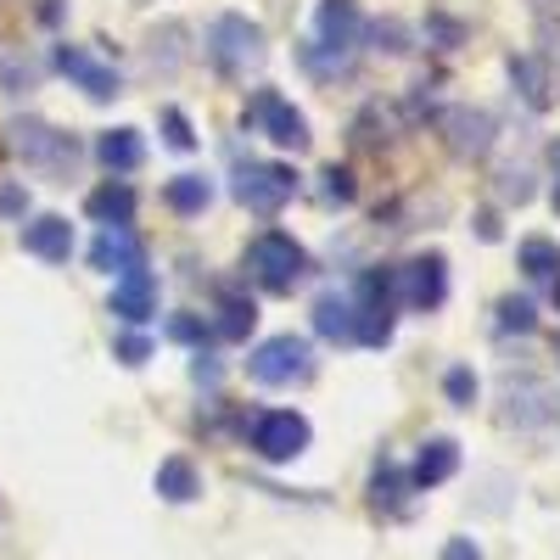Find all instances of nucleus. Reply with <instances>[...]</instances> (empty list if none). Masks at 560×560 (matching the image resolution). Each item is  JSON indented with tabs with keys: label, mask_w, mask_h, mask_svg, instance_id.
<instances>
[{
	"label": "nucleus",
	"mask_w": 560,
	"mask_h": 560,
	"mask_svg": "<svg viewBox=\"0 0 560 560\" xmlns=\"http://www.w3.org/2000/svg\"><path fill=\"white\" fill-rule=\"evenodd\" d=\"M393 325H398V269H364L353 298V342L387 348Z\"/></svg>",
	"instance_id": "obj_1"
},
{
	"label": "nucleus",
	"mask_w": 560,
	"mask_h": 560,
	"mask_svg": "<svg viewBox=\"0 0 560 560\" xmlns=\"http://www.w3.org/2000/svg\"><path fill=\"white\" fill-rule=\"evenodd\" d=\"M247 269H253V280H258L264 292L287 298L298 280L308 275V253L287 236V230H264V236L247 247Z\"/></svg>",
	"instance_id": "obj_2"
},
{
	"label": "nucleus",
	"mask_w": 560,
	"mask_h": 560,
	"mask_svg": "<svg viewBox=\"0 0 560 560\" xmlns=\"http://www.w3.org/2000/svg\"><path fill=\"white\" fill-rule=\"evenodd\" d=\"M208 57H213V68L219 73H247V68H258L264 57H269V45H264V28L253 23V18H242V12H224L219 23H213V34H208Z\"/></svg>",
	"instance_id": "obj_3"
},
{
	"label": "nucleus",
	"mask_w": 560,
	"mask_h": 560,
	"mask_svg": "<svg viewBox=\"0 0 560 560\" xmlns=\"http://www.w3.org/2000/svg\"><path fill=\"white\" fill-rule=\"evenodd\" d=\"M314 370V353H308V342L303 337H269V342H258L253 348V359H247V376L258 382V387H292V382H303Z\"/></svg>",
	"instance_id": "obj_4"
},
{
	"label": "nucleus",
	"mask_w": 560,
	"mask_h": 560,
	"mask_svg": "<svg viewBox=\"0 0 560 560\" xmlns=\"http://www.w3.org/2000/svg\"><path fill=\"white\" fill-rule=\"evenodd\" d=\"M298 197V174L287 168V163H242L236 168V202L247 208V213H280Z\"/></svg>",
	"instance_id": "obj_5"
},
{
	"label": "nucleus",
	"mask_w": 560,
	"mask_h": 560,
	"mask_svg": "<svg viewBox=\"0 0 560 560\" xmlns=\"http://www.w3.org/2000/svg\"><path fill=\"white\" fill-rule=\"evenodd\" d=\"M308 438H314V427H308V415H298V409H269V415L253 420V454L269 459V465L298 459L308 448Z\"/></svg>",
	"instance_id": "obj_6"
},
{
	"label": "nucleus",
	"mask_w": 560,
	"mask_h": 560,
	"mask_svg": "<svg viewBox=\"0 0 560 560\" xmlns=\"http://www.w3.org/2000/svg\"><path fill=\"white\" fill-rule=\"evenodd\" d=\"M7 152L23 158V163H39V168H62V163H73V140L57 135L51 124H39V118H12L7 124Z\"/></svg>",
	"instance_id": "obj_7"
},
{
	"label": "nucleus",
	"mask_w": 560,
	"mask_h": 560,
	"mask_svg": "<svg viewBox=\"0 0 560 560\" xmlns=\"http://www.w3.org/2000/svg\"><path fill=\"white\" fill-rule=\"evenodd\" d=\"M247 118L275 140V147H292V152H303L308 147V118L287 102V96H275V90H253V102H247Z\"/></svg>",
	"instance_id": "obj_8"
},
{
	"label": "nucleus",
	"mask_w": 560,
	"mask_h": 560,
	"mask_svg": "<svg viewBox=\"0 0 560 560\" xmlns=\"http://www.w3.org/2000/svg\"><path fill=\"white\" fill-rule=\"evenodd\" d=\"M443 298H448V258L443 253H420L398 269V303L432 314Z\"/></svg>",
	"instance_id": "obj_9"
},
{
	"label": "nucleus",
	"mask_w": 560,
	"mask_h": 560,
	"mask_svg": "<svg viewBox=\"0 0 560 560\" xmlns=\"http://www.w3.org/2000/svg\"><path fill=\"white\" fill-rule=\"evenodd\" d=\"M57 68L84 90L90 102H113V96H124V79H118V68H102L90 51H79V45H57Z\"/></svg>",
	"instance_id": "obj_10"
},
{
	"label": "nucleus",
	"mask_w": 560,
	"mask_h": 560,
	"mask_svg": "<svg viewBox=\"0 0 560 560\" xmlns=\"http://www.w3.org/2000/svg\"><path fill=\"white\" fill-rule=\"evenodd\" d=\"M113 314L124 319V325H147L152 314H158V275L140 264V269H124L118 280H113Z\"/></svg>",
	"instance_id": "obj_11"
},
{
	"label": "nucleus",
	"mask_w": 560,
	"mask_h": 560,
	"mask_svg": "<svg viewBox=\"0 0 560 560\" xmlns=\"http://www.w3.org/2000/svg\"><path fill=\"white\" fill-rule=\"evenodd\" d=\"M443 135H448V152L454 158H488L493 147V118L482 107H448L443 113Z\"/></svg>",
	"instance_id": "obj_12"
},
{
	"label": "nucleus",
	"mask_w": 560,
	"mask_h": 560,
	"mask_svg": "<svg viewBox=\"0 0 560 560\" xmlns=\"http://www.w3.org/2000/svg\"><path fill=\"white\" fill-rule=\"evenodd\" d=\"M147 264V247L129 224H102V236L90 242V269H107V275H124V269H140Z\"/></svg>",
	"instance_id": "obj_13"
},
{
	"label": "nucleus",
	"mask_w": 560,
	"mask_h": 560,
	"mask_svg": "<svg viewBox=\"0 0 560 560\" xmlns=\"http://www.w3.org/2000/svg\"><path fill=\"white\" fill-rule=\"evenodd\" d=\"M314 34L325 51H353L359 34H364V18L353 0H319V12H314Z\"/></svg>",
	"instance_id": "obj_14"
},
{
	"label": "nucleus",
	"mask_w": 560,
	"mask_h": 560,
	"mask_svg": "<svg viewBox=\"0 0 560 560\" xmlns=\"http://www.w3.org/2000/svg\"><path fill=\"white\" fill-rule=\"evenodd\" d=\"M23 253L45 258V264H68L73 258V224L62 213H39L23 224Z\"/></svg>",
	"instance_id": "obj_15"
},
{
	"label": "nucleus",
	"mask_w": 560,
	"mask_h": 560,
	"mask_svg": "<svg viewBox=\"0 0 560 560\" xmlns=\"http://www.w3.org/2000/svg\"><path fill=\"white\" fill-rule=\"evenodd\" d=\"M459 471V443L454 438H432V443H420L415 454V471H409V488H438Z\"/></svg>",
	"instance_id": "obj_16"
},
{
	"label": "nucleus",
	"mask_w": 560,
	"mask_h": 560,
	"mask_svg": "<svg viewBox=\"0 0 560 560\" xmlns=\"http://www.w3.org/2000/svg\"><path fill=\"white\" fill-rule=\"evenodd\" d=\"M152 488H158V499H168V504H191V499L202 493V477H197V465L185 459V454H168V459L158 465Z\"/></svg>",
	"instance_id": "obj_17"
},
{
	"label": "nucleus",
	"mask_w": 560,
	"mask_h": 560,
	"mask_svg": "<svg viewBox=\"0 0 560 560\" xmlns=\"http://www.w3.org/2000/svg\"><path fill=\"white\" fill-rule=\"evenodd\" d=\"M140 158H147V147H140V129H107L102 140H96V163L107 168V174H129V168H140Z\"/></svg>",
	"instance_id": "obj_18"
},
{
	"label": "nucleus",
	"mask_w": 560,
	"mask_h": 560,
	"mask_svg": "<svg viewBox=\"0 0 560 560\" xmlns=\"http://www.w3.org/2000/svg\"><path fill=\"white\" fill-rule=\"evenodd\" d=\"M84 213L96 219V224H135V191H129L124 179H107L102 191L84 197Z\"/></svg>",
	"instance_id": "obj_19"
},
{
	"label": "nucleus",
	"mask_w": 560,
	"mask_h": 560,
	"mask_svg": "<svg viewBox=\"0 0 560 560\" xmlns=\"http://www.w3.org/2000/svg\"><path fill=\"white\" fill-rule=\"evenodd\" d=\"M163 202H168L179 219H197V213H208V202H213V179H202V174H174V179L163 185Z\"/></svg>",
	"instance_id": "obj_20"
},
{
	"label": "nucleus",
	"mask_w": 560,
	"mask_h": 560,
	"mask_svg": "<svg viewBox=\"0 0 560 560\" xmlns=\"http://www.w3.org/2000/svg\"><path fill=\"white\" fill-rule=\"evenodd\" d=\"M253 325H258V303H253V298L219 292V325H213V337H224V342H247Z\"/></svg>",
	"instance_id": "obj_21"
},
{
	"label": "nucleus",
	"mask_w": 560,
	"mask_h": 560,
	"mask_svg": "<svg viewBox=\"0 0 560 560\" xmlns=\"http://www.w3.org/2000/svg\"><path fill=\"white\" fill-rule=\"evenodd\" d=\"M314 331L325 342H353V298H337V292H325L314 303Z\"/></svg>",
	"instance_id": "obj_22"
},
{
	"label": "nucleus",
	"mask_w": 560,
	"mask_h": 560,
	"mask_svg": "<svg viewBox=\"0 0 560 560\" xmlns=\"http://www.w3.org/2000/svg\"><path fill=\"white\" fill-rule=\"evenodd\" d=\"M404 488H409V477L398 471L393 459H382V465H376V477H370V504H376V510H398Z\"/></svg>",
	"instance_id": "obj_23"
},
{
	"label": "nucleus",
	"mask_w": 560,
	"mask_h": 560,
	"mask_svg": "<svg viewBox=\"0 0 560 560\" xmlns=\"http://www.w3.org/2000/svg\"><path fill=\"white\" fill-rule=\"evenodd\" d=\"M555 269H560V247H555V242H544V236H527V242H522V275L549 280Z\"/></svg>",
	"instance_id": "obj_24"
},
{
	"label": "nucleus",
	"mask_w": 560,
	"mask_h": 560,
	"mask_svg": "<svg viewBox=\"0 0 560 560\" xmlns=\"http://www.w3.org/2000/svg\"><path fill=\"white\" fill-rule=\"evenodd\" d=\"M510 79L522 84V96H527L533 107H544V102H549V84H544V68H538L533 57H510Z\"/></svg>",
	"instance_id": "obj_25"
},
{
	"label": "nucleus",
	"mask_w": 560,
	"mask_h": 560,
	"mask_svg": "<svg viewBox=\"0 0 560 560\" xmlns=\"http://www.w3.org/2000/svg\"><path fill=\"white\" fill-rule=\"evenodd\" d=\"M443 393H448V404H454V409H471L482 387H477V376H471V370H465V364H454L448 376H443Z\"/></svg>",
	"instance_id": "obj_26"
},
{
	"label": "nucleus",
	"mask_w": 560,
	"mask_h": 560,
	"mask_svg": "<svg viewBox=\"0 0 560 560\" xmlns=\"http://www.w3.org/2000/svg\"><path fill=\"white\" fill-rule=\"evenodd\" d=\"M163 140L174 152H191L197 147V129H191V118H185L179 107H163Z\"/></svg>",
	"instance_id": "obj_27"
},
{
	"label": "nucleus",
	"mask_w": 560,
	"mask_h": 560,
	"mask_svg": "<svg viewBox=\"0 0 560 560\" xmlns=\"http://www.w3.org/2000/svg\"><path fill=\"white\" fill-rule=\"evenodd\" d=\"M499 325H504V331H522V337H527L533 325H538V308H533L527 298H504V303H499Z\"/></svg>",
	"instance_id": "obj_28"
},
{
	"label": "nucleus",
	"mask_w": 560,
	"mask_h": 560,
	"mask_svg": "<svg viewBox=\"0 0 560 560\" xmlns=\"http://www.w3.org/2000/svg\"><path fill=\"white\" fill-rule=\"evenodd\" d=\"M319 179H325V202H353V191H359V185H353V174H348V168H337V163L325 168Z\"/></svg>",
	"instance_id": "obj_29"
},
{
	"label": "nucleus",
	"mask_w": 560,
	"mask_h": 560,
	"mask_svg": "<svg viewBox=\"0 0 560 560\" xmlns=\"http://www.w3.org/2000/svg\"><path fill=\"white\" fill-rule=\"evenodd\" d=\"M152 359V342L140 337V331H129V337H118V364H129V370H140Z\"/></svg>",
	"instance_id": "obj_30"
},
{
	"label": "nucleus",
	"mask_w": 560,
	"mask_h": 560,
	"mask_svg": "<svg viewBox=\"0 0 560 560\" xmlns=\"http://www.w3.org/2000/svg\"><path fill=\"white\" fill-rule=\"evenodd\" d=\"M370 39H376V51H387V57L409 51V34H404L398 23H376V28H370Z\"/></svg>",
	"instance_id": "obj_31"
},
{
	"label": "nucleus",
	"mask_w": 560,
	"mask_h": 560,
	"mask_svg": "<svg viewBox=\"0 0 560 560\" xmlns=\"http://www.w3.org/2000/svg\"><path fill=\"white\" fill-rule=\"evenodd\" d=\"M168 337H174V342H208L213 325H202V319H191V314H179V319L168 325Z\"/></svg>",
	"instance_id": "obj_32"
},
{
	"label": "nucleus",
	"mask_w": 560,
	"mask_h": 560,
	"mask_svg": "<svg viewBox=\"0 0 560 560\" xmlns=\"http://www.w3.org/2000/svg\"><path fill=\"white\" fill-rule=\"evenodd\" d=\"M28 213V191L23 185H0V219H23Z\"/></svg>",
	"instance_id": "obj_33"
},
{
	"label": "nucleus",
	"mask_w": 560,
	"mask_h": 560,
	"mask_svg": "<svg viewBox=\"0 0 560 560\" xmlns=\"http://www.w3.org/2000/svg\"><path fill=\"white\" fill-rule=\"evenodd\" d=\"M219 376H224L219 359H208V353H197V359H191V382H197V387H219Z\"/></svg>",
	"instance_id": "obj_34"
},
{
	"label": "nucleus",
	"mask_w": 560,
	"mask_h": 560,
	"mask_svg": "<svg viewBox=\"0 0 560 560\" xmlns=\"http://www.w3.org/2000/svg\"><path fill=\"white\" fill-rule=\"evenodd\" d=\"M34 18H39L45 28H57V23L68 18V0H39V7H34Z\"/></svg>",
	"instance_id": "obj_35"
},
{
	"label": "nucleus",
	"mask_w": 560,
	"mask_h": 560,
	"mask_svg": "<svg viewBox=\"0 0 560 560\" xmlns=\"http://www.w3.org/2000/svg\"><path fill=\"white\" fill-rule=\"evenodd\" d=\"M443 560H482V549H477L471 538H448V544H443Z\"/></svg>",
	"instance_id": "obj_36"
},
{
	"label": "nucleus",
	"mask_w": 560,
	"mask_h": 560,
	"mask_svg": "<svg viewBox=\"0 0 560 560\" xmlns=\"http://www.w3.org/2000/svg\"><path fill=\"white\" fill-rule=\"evenodd\" d=\"M477 236H482V242H499V219H493V213L477 219Z\"/></svg>",
	"instance_id": "obj_37"
},
{
	"label": "nucleus",
	"mask_w": 560,
	"mask_h": 560,
	"mask_svg": "<svg viewBox=\"0 0 560 560\" xmlns=\"http://www.w3.org/2000/svg\"><path fill=\"white\" fill-rule=\"evenodd\" d=\"M549 158H555V174H560V140L549 147ZM555 208H560V179H555Z\"/></svg>",
	"instance_id": "obj_38"
},
{
	"label": "nucleus",
	"mask_w": 560,
	"mask_h": 560,
	"mask_svg": "<svg viewBox=\"0 0 560 560\" xmlns=\"http://www.w3.org/2000/svg\"><path fill=\"white\" fill-rule=\"evenodd\" d=\"M555 348H560V342H555Z\"/></svg>",
	"instance_id": "obj_39"
}]
</instances>
